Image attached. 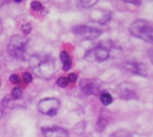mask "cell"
Here are the masks:
<instances>
[{
    "label": "cell",
    "mask_w": 153,
    "mask_h": 137,
    "mask_svg": "<svg viewBox=\"0 0 153 137\" xmlns=\"http://www.w3.org/2000/svg\"><path fill=\"white\" fill-rule=\"evenodd\" d=\"M29 65L35 76L39 79L48 80L55 73V64L51 59L40 55H34L29 59Z\"/></svg>",
    "instance_id": "cell-1"
},
{
    "label": "cell",
    "mask_w": 153,
    "mask_h": 137,
    "mask_svg": "<svg viewBox=\"0 0 153 137\" xmlns=\"http://www.w3.org/2000/svg\"><path fill=\"white\" fill-rule=\"evenodd\" d=\"M129 32L135 38L153 44V26L145 20H137L129 26Z\"/></svg>",
    "instance_id": "cell-2"
},
{
    "label": "cell",
    "mask_w": 153,
    "mask_h": 137,
    "mask_svg": "<svg viewBox=\"0 0 153 137\" xmlns=\"http://www.w3.org/2000/svg\"><path fill=\"white\" fill-rule=\"evenodd\" d=\"M29 39L21 35L12 36L8 45V53L13 58L19 60H26V48Z\"/></svg>",
    "instance_id": "cell-3"
},
{
    "label": "cell",
    "mask_w": 153,
    "mask_h": 137,
    "mask_svg": "<svg viewBox=\"0 0 153 137\" xmlns=\"http://www.w3.org/2000/svg\"><path fill=\"white\" fill-rule=\"evenodd\" d=\"M71 31L76 36V38L81 41L95 40L98 39L102 33L101 30L96 28L85 26V25L74 26L71 29Z\"/></svg>",
    "instance_id": "cell-4"
},
{
    "label": "cell",
    "mask_w": 153,
    "mask_h": 137,
    "mask_svg": "<svg viewBox=\"0 0 153 137\" xmlns=\"http://www.w3.org/2000/svg\"><path fill=\"white\" fill-rule=\"evenodd\" d=\"M59 106V100L54 97H48L38 102V109L42 114L53 117L57 114Z\"/></svg>",
    "instance_id": "cell-5"
},
{
    "label": "cell",
    "mask_w": 153,
    "mask_h": 137,
    "mask_svg": "<svg viewBox=\"0 0 153 137\" xmlns=\"http://www.w3.org/2000/svg\"><path fill=\"white\" fill-rule=\"evenodd\" d=\"M101 85V81L97 79H82L79 83L82 92L92 96H98L100 94Z\"/></svg>",
    "instance_id": "cell-6"
},
{
    "label": "cell",
    "mask_w": 153,
    "mask_h": 137,
    "mask_svg": "<svg viewBox=\"0 0 153 137\" xmlns=\"http://www.w3.org/2000/svg\"><path fill=\"white\" fill-rule=\"evenodd\" d=\"M110 42V41L105 42L106 44H104V42H101L99 45L92 48V51L93 53L95 61L103 62L109 58V57H110L109 48L110 46H112V44H109Z\"/></svg>",
    "instance_id": "cell-7"
},
{
    "label": "cell",
    "mask_w": 153,
    "mask_h": 137,
    "mask_svg": "<svg viewBox=\"0 0 153 137\" xmlns=\"http://www.w3.org/2000/svg\"><path fill=\"white\" fill-rule=\"evenodd\" d=\"M42 132L45 137H69L67 130L57 126L42 128Z\"/></svg>",
    "instance_id": "cell-8"
},
{
    "label": "cell",
    "mask_w": 153,
    "mask_h": 137,
    "mask_svg": "<svg viewBox=\"0 0 153 137\" xmlns=\"http://www.w3.org/2000/svg\"><path fill=\"white\" fill-rule=\"evenodd\" d=\"M128 84L127 82H123L120 86L117 88V91L118 94L120 95V98L126 100H131L137 99L136 91H134L132 88H130V87L128 86Z\"/></svg>",
    "instance_id": "cell-9"
},
{
    "label": "cell",
    "mask_w": 153,
    "mask_h": 137,
    "mask_svg": "<svg viewBox=\"0 0 153 137\" xmlns=\"http://www.w3.org/2000/svg\"><path fill=\"white\" fill-rule=\"evenodd\" d=\"M110 119H111V115L110 112L107 109H101L95 125L96 130L99 133L103 132L110 123Z\"/></svg>",
    "instance_id": "cell-10"
},
{
    "label": "cell",
    "mask_w": 153,
    "mask_h": 137,
    "mask_svg": "<svg viewBox=\"0 0 153 137\" xmlns=\"http://www.w3.org/2000/svg\"><path fill=\"white\" fill-rule=\"evenodd\" d=\"M128 70H130L134 74L142 77H147L148 76V68L143 63H126Z\"/></svg>",
    "instance_id": "cell-11"
},
{
    "label": "cell",
    "mask_w": 153,
    "mask_h": 137,
    "mask_svg": "<svg viewBox=\"0 0 153 137\" xmlns=\"http://www.w3.org/2000/svg\"><path fill=\"white\" fill-rule=\"evenodd\" d=\"M100 101L101 103L104 106H107L110 105L113 103V97H112L111 94L107 91H102L100 92L99 94Z\"/></svg>",
    "instance_id": "cell-12"
},
{
    "label": "cell",
    "mask_w": 153,
    "mask_h": 137,
    "mask_svg": "<svg viewBox=\"0 0 153 137\" xmlns=\"http://www.w3.org/2000/svg\"><path fill=\"white\" fill-rule=\"evenodd\" d=\"M98 2L97 0H80L76 2V5L80 8H92Z\"/></svg>",
    "instance_id": "cell-13"
},
{
    "label": "cell",
    "mask_w": 153,
    "mask_h": 137,
    "mask_svg": "<svg viewBox=\"0 0 153 137\" xmlns=\"http://www.w3.org/2000/svg\"><path fill=\"white\" fill-rule=\"evenodd\" d=\"M87 125V122L85 121H81L74 125L73 127V132L76 135H81L85 132Z\"/></svg>",
    "instance_id": "cell-14"
},
{
    "label": "cell",
    "mask_w": 153,
    "mask_h": 137,
    "mask_svg": "<svg viewBox=\"0 0 153 137\" xmlns=\"http://www.w3.org/2000/svg\"><path fill=\"white\" fill-rule=\"evenodd\" d=\"M22 94H23V91H22L21 88H19V87H16L11 91V97L13 100H18L21 98Z\"/></svg>",
    "instance_id": "cell-15"
},
{
    "label": "cell",
    "mask_w": 153,
    "mask_h": 137,
    "mask_svg": "<svg viewBox=\"0 0 153 137\" xmlns=\"http://www.w3.org/2000/svg\"><path fill=\"white\" fill-rule=\"evenodd\" d=\"M112 18V13L111 12H108L104 14V15L101 16V17L98 20V23L99 24L101 25H106L107 23H108L111 20Z\"/></svg>",
    "instance_id": "cell-16"
},
{
    "label": "cell",
    "mask_w": 153,
    "mask_h": 137,
    "mask_svg": "<svg viewBox=\"0 0 153 137\" xmlns=\"http://www.w3.org/2000/svg\"><path fill=\"white\" fill-rule=\"evenodd\" d=\"M110 137H131V133L126 130H120L113 133Z\"/></svg>",
    "instance_id": "cell-17"
},
{
    "label": "cell",
    "mask_w": 153,
    "mask_h": 137,
    "mask_svg": "<svg viewBox=\"0 0 153 137\" xmlns=\"http://www.w3.org/2000/svg\"><path fill=\"white\" fill-rule=\"evenodd\" d=\"M68 80L67 79V78H65V77H60L57 79L56 81V84L59 87L62 88H65L66 87H68Z\"/></svg>",
    "instance_id": "cell-18"
},
{
    "label": "cell",
    "mask_w": 153,
    "mask_h": 137,
    "mask_svg": "<svg viewBox=\"0 0 153 137\" xmlns=\"http://www.w3.org/2000/svg\"><path fill=\"white\" fill-rule=\"evenodd\" d=\"M20 29L23 32V34H25V35H29L32 30V26L30 23H26L22 25Z\"/></svg>",
    "instance_id": "cell-19"
},
{
    "label": "cell",
    "mask_w": 153,
    "mask_h": 137,
    "mask_svg": "<svg viewBox=\"0 0 153 137\" xmlns=\"http://www.w3.org/2000/svg\"><path fill=\"white\" fill-rule=\"evenodd\" d=\"M59 57H60V60H61V62L63 63V64H65V63H68V62L71 60L70 59V57H69L68 54L65 51H62L61 53H60Z\"/></svg>",
    "instance_id": "cell-20"
},
{
    "label": "cell",
    "mask_w": 153,
    "mask_h": 137,
    "mask_svg": "<svg viewBox=\"0 0 153 137\" xmlns=\"http://www.w3.org/2000/svg\"><path fill=\"white\" fill-rule=\"evenodd\" d=\"M31 8H32L33 11H41L42 9V5L40 2L38 1H32L31 2Z\"/></svg>",
    "instance_id": "cell-21"
},
{
    "label": "cell",
    "mask_w": 153,
    "mask_h": 137,
    "mask_svg": "<svg viewBox=\"0 0 153 137\" xmlns=\"http://www.w3.org/2000/svg\"><path fill=\"white\" fill-rule=\"evenodd\" d=\"M23 81L26 82V83L29 84L32 82V79H33V78H32V76L30 74V73L26 72V73H24L23 74Z\"/></svg>",
    "instance_id": "cell-22"
},
{
    "label": "cell",
    "mask_w": 153,
    "mask_h": 137,
    "mask_svg": "<svg viewBox=\"0 0 153 137\" xmlns=\"http://www.w3.org/2000/svg\"><path fill=\"white\" fill-rule=\"evenodd\" d=\"M9 81L12 84H18L20 82V78L17 74H11L9 76Z\"/></svg>",
    "instance_id": "cell-23"
},
{
    "label": "cell",
    "mask_w": 153,
    "mask_h": 137,
    "mask_svg": "<svg viewBox=\"0 0 153 137\" xmlns=\"http://www.w3.org/2000/svg\"><path fill=\"white\" fill-rule=\"evenodd\" d=\"M77 79H78V76H77V75L76 74H75V73H70V74H68V78H67L68 82H71V83H74V82H76V80H77Z\"/></svg>",
    "instance_id": "cell-24"
},
{
    "label": "cell",
    "mask_w": 153,
    "mask_h": 137,
    "mask_svg": "<svg viewBox=\"0 0 153 137\" xmlns=\"http://www.w3.org/2000/svg\"><path fill=\"white\" fill-rule=\"evenodd\" d=\"M71 66H72L71 60V61H69V62H68V63H65V64H63V66H62L63 71L68 72L69 70H70L71 68Z\"/></svg>",
    "instance_id": "cell-25"
},
{
    "label": "cell",
    "mask_w": 153,
    "mask_h": 137,
    "mask_svg": "<svg viewBox=\"0 0 153 137\" xmlns=\"http://www.w3.org/2000/svg\"><path fill=\"white\" fill-rule=\"evenodd\" d=\"M124 2H126V3L128 4H132V5H137V6H139V5H141L142 2L141 1H128V0H125Z\"/></svg>",
    "instance_id": "cell-26"
},
{
    "label": "cell",
    "mask_w": 153,
    "mask_h": 137,
    "mask_svg": "<svg viewBox=\"0 0 153 137\" xmlns=\"http://www.w3.org/2000/svg\"><path fill=\"white\" fill-rule=\"evenodd\" d=\"M3 107L1 105V103H0V119L2 118V116H3Z\"/></svg>",
    "instance_id": "cell-27"
},
{
    "label": "cell",
    "mask_w": 153,
    "mask_h": 137,
    "mask_svg": "<svg viewBox=\"0 0 153 137\" xmlns=\"http://www.w3.org/2000/svg\"><path fill=\"white\" fill-rule=\"evenodd\" d=\"M149 58L151 60L152 63H153V50H152V51H150L149 52Z\"/></svg>",
    "instance_id": "cell-28"
},
{
    "label": "cell",
    "mask_w": 153,
    "mask_h": 137,
    "mask_svg": "<svg viewBox=\"0 0 153 137\" xmlns=\"http://www.w3.org/2000/svg\"><path fill=\"white\" fill-rule=\"evenodd\" d=\"M14 2H15L16 3H20V2H22L23 1H22V0H20V1H19V0H14Z\"/></svg>",
    "instance_id": "cell-29"
},
{
    "label": "cell",
    "mask_w": 153,
    "mask_h": 137,
    "mask_svg": "<svg viewBox=\"0 0 153 137\" xmlns=\"http://www.w3.org/2000/svg\"><path fill=\"white\" fill-rule=\"evenodd\" d=\"M1 26H2V23H1V20H0V28H1Z\"/></svg>",
    "instance_id": "cell-30"
}]
</instances>
